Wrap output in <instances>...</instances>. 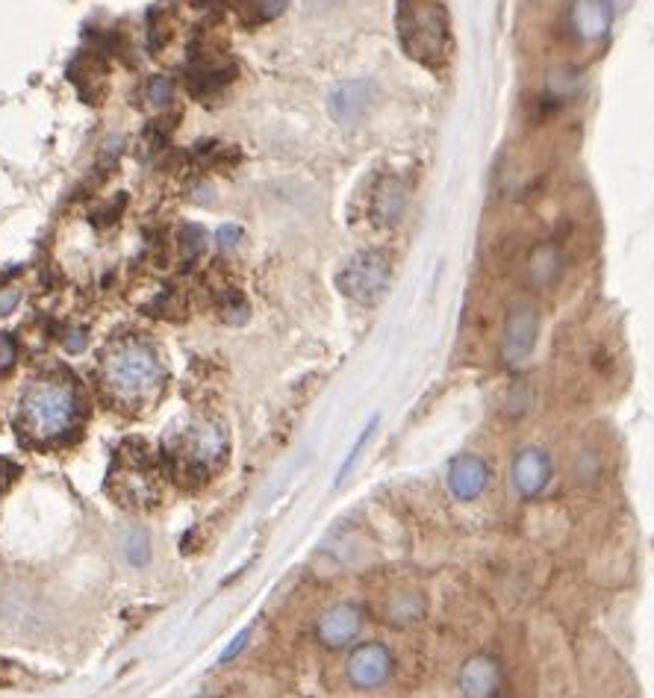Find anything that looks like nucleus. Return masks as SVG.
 <instances>
[{"label": "nucleus", "instance_id": "obj_1", "mask_svg": "<svg viewBox=\"0 0 654 698\" xmlns=\"http://www.w3.org/2000/svg\"><path fill=\"white\" fill-rule=\"evenodd\" d=\"M163 363L142 339H121L101 360V380L121 404H142L163 386Z\"/></svg>", "mask_w": 654, "mask_h": 698}, {"label": "nucleus", "instance_id": "obj_2", "mask_svg": "<svg viewBox=\"0 0 654 698\" xmlns=\"http://www.w3.org/2000/svg\"><path fill=\"white\" fill-rule=\"evenodd\" d=\"M80 401L65 380H36L21 398V428L39 442H54L74 428Z\"/></svg>", "mask_w": 654, "mask_h": 698}, {"label": "nucleus", "instance_id": "obj_3", "mask_svg": "<svg viewBox=\"0 0 654 698\" xmlns=\"http://www.w3.org/2000/svg\"><path fill=\"white\" fill-rule=\"evenodd\" d=\"M395 27L410 59L436 68L448 51V15L442 0H398Z\"/></svg>", "mask_w": 654, "mask_h": 698}, {"label": "nucleus", "instance_id": "obj_4", "mask_svg": "<svg viewBox=\"0 0 654 698\" xmlns=\"http://www.w3.org/2000/svg\"><path fill=\"white\" fill-rule=\"evenodd\" d=\"M227 439L224 430L213 422H201L183 430L171 448H168V463L171 472L183 481H207V475L224 460Z\"/></svg>", "mask_w": 654, "mask_h": 698}, {"label": "nucleus", "instance_id": "obj_5", "mask_svg": "<svg viewBox=\"0 0 654 698\" xmlns=\"http://www.w3.org/2000/svg\"><path fill=\"white\" fill-rule=\"evenodd\" d=\"M389 277H392V269H389L386 254H381V251H363V254L351 257L348 266L339 271L336 286L351 301L372 307V304H378L383 295H386Z\"/></svg>", "mask_w": 654, "mask_h": 698}, {"label": "nucleus", "instance_id": "obj_6", "mask_svg": "<svg viewBox=\"0 0 654 698\" xmlns=\"http://www.w3.org/2000/svg\"><path fill=\"white\" fill-rule=\"evenodd\" d=\"M540 336V316L537 307L528 301H519L510 307L504 319V333H501V357L507 366H522L537 348Z\"/></svg>", "mask_w": 654, "mask_h": 698}, {"label": "nucleus", "instance_id": "obj_7", "mask_svg": "<svg viewBox=\"0 0 654 698\" xmlns=\"http://www.w3.org/2000/svg\"><path fill=\"white\" fill-rule=\"evenodd\" d=\"M392 654L381 643H363L357 645L348 657V681L357 690H378L389 678H392Z\"/></svg>", "mask_w": 654, "mask_h": 698}, {"label": "nucleus", "instance_id": "obj_8", "mask_svg": "<svg viewBox=\"0 0 654 698\" xmlns=\"http://www.w3.org/2000/svg\"><path fill=\"white\" fill-rule=\"evenodd\" d=\"M563 251L557 242H540L531 248V254L525 257V266H522V280L528 289L534 292H548L551 286H557V280L563 277Z\"/></svg>", "mask_w": 654, "mask_h": 698}, {"label": "nucleus", "instance_id": "obj_9", "mask_svg": "<svg viewBox=\"0 0 654 698\" xmlns=\"http://www.w3.org/2000/svg\"><path fill=\"white\" fill-rule=\"evenodd\" d=\"M490 486V466L475 454H460L448 466V489L457 501H475Z\"/></svg>", "mask_w": 654, "mask_h": 698}, {"label": "nucleus", "instance_id": "obj_10", "mask_svg": "<svg viewBox=\"0 0 654 698\" xmlns=\"http://www.w3.org/2000/svg\"><path fill=\"white\" fill-rule=\"evenodd\" d=\"M551 484V457L543 448H525L513 460V486L522 498H537Z\"/></svg>", "mask_w": 654, "mask_h": 698}, {"label": "nucleus", "instance_id": "obj_11", "mask_svg": "<svg viewBox=\"0 0 654 698\" xmlns=\"http://www.w3.org/2000/svg\"><path fill=\"white\" fill-rule=\"evenodd\" d=\"M372 98H375V83H369V80L342 83L330 95V115L339 124H357L372 107Z\"/></svg>", "mask_w": 654, "mask_h": 698}, {"label": "nucleus", "instance_id": "obj_12", "mask_svg": "<svg viewBox=\"0 0 654 698\" xmlns=\"http://www.w3.org/2000/svg\"><path fill=\"white\" fill-rule=\"evenodd\" d=\"M360 628H363V610L354 604H336L319 619L316 634L327 648H342L360 634Z\"/></svg>", "mask_w": 654, "mask_h": 698}, {"label": "nucleus", "instance_id": "obj_13", "mask_svg": "<svg viewBox=\"0 0 654 698\" xmlns=\"http://www.w3.org/2000/svg\"><path fill=\"white\" fill-rule=\"evenodd\" d=\"M460 693L469 698H490L501 693V666L487 654L469 657L460 669Z\"/></svg>", "mask_w": 654, "mask_h": 698}, {"label": "nucleus", "instance_id": "obj_14", "mask_svg": "<svg viewBox=\"0 0 654 698\" xmlns=\"http://www.w3.org/2000/svg\"><path fill=\"white\" fill-rule=\"evenodd\" d=\"M118 498L124 504H145V501H157V481H154V472L145 466V448L142 454H133V460L118 469Z\"/></svg>", "mask_w": 654, "mask_h": 698}, {"label": "nucleus", "instance_id": "obj_15", "mask_svg": "<svg viewBox=\"0 0 654 698\" xmlns=\"http://www.w3.org/2000/svg\"><path fill=\"white\" fill-rule=\"evenodd\" d=\"M610 18H613V9L607 6V0H575L572 15H569L575 36L584 42L604 39L610 30Z\"/></svg>", "mask_w": 654, "mask_h": 698}, {"label": "nucleus", "instance_id": "obj_16", "mask_svg": "<svg viewBox=\"0 0 654 698\" xmlns=\"http://www.w3.org/2000/svg\"><path fill=\"white\" fill-rule=\"evenodd\" d=\"M407 210V183L398 177H383L372 195V218L381 227L398 224V218Z\"/></svg>", "mask_w": 654, "mask_h": 698}, {"label": "nucleus", "instance_id": "obj_17", "mask_svg": "<svg viewBox=\"0 0 654 698\" xmlns=\"http://www.w3.org/2000/svg\"><path fill=\"white\" fill-rule=\"evenodd\" d=\"M425 616V598L419 592H404V595H395L389 604H386V622H395V625H407V622H416Z\"/></svg>", "mask_w": 654, "mask_h": 698}, {"label": "nucleus", "instance_id": "obj_18", "mask_svg": "<svg viewBox=\"0 0 654 698\" xmlns=\"http://www.w3.org/2000/svg\"><path fill=\"white\" fill-rule=\"evenodd\" d=\"M289 0H239V12L248 24H266L286 9Z\"/></svg>", "mask_w": 654, "mask_h": 698}, {"label": "nucleus", "instance_id": "obj_19", "mask_svg": "<svg viewBox=\"0 0 654 698\" xmlns=\"http://www.w3.org/2000/svg\"><path fill=\"white\" fill-rule=\"evenodd\" d=\"M378 422H381V416L375 413L372 419H369V425L360 430V436L354 439V445H351V451L345 454V460H342V466H339V472H336V486L342 484L348 475H351V469L357 466V460H360V454H363V448L369 445V439H372V433H375V428H378Z\"/></svg>", "mask_w": 654, "mask_h": 698}, {"label": "nucleus", "instance_id": "obj_20", "mask_svg": "<svg viewBox=\"0 0 654 698\" xmlns=\"http://www.w3.org/2000/svg\"><path fill=\"white\" fill-rule=\"evenodd\" d=\"M124 557L130 560V566H145L151 560V539L142 528L130 531V537L124 542Z\"/></svg>", "mask_w": 654, "mask_h": 698}, {"label": "nucleus", "instance_id": "obj_21", "mask_svg": "<svg viewBox=\"0 0 654 698\" xmlns=\"http://www.w3.org/2000/svg\"><path fill=\"white\" fill-rule=\"evenodd\" d=\"M221 319L227 324H242L248 319V304H245V298L236 289L227 292V298L221 301Z\"/></svg>", "mask_w": 654, "mask_h": 698}, {"label": "nucleus", "instance_id": "obj_22", "mask_svg": "<svg viewBox=\"0 0 654 698\" xmlns=\"http://www.w3.org/2000/svg\"><path fill=\"white\" fill-rule=\"evenodd\" d=\"M204 230L198 227V224H189V227H183V233H180V245H183V254H186V260L192 263L201 251H204Z\"/></svg>", "mask_w": 654, "mask_h": 698}, {"label": "nucleus", "instance_id": "obj_23", "mask_svg": "<svg viewBox=\"0 0 654 698\" xmlns=\"http://www.w3.org/2000/svg\"><path fill=\"white\" fill-rule=\"evenodd\" d=\"M171 95H174V83L168 77H151V83H148V101L154 107H168Z\"/></svg>", "mask_w": 654, "mask_h": 698}, {"label": "nucleus", "instance_id": "obj_24", "mask_svg": "<svg viewBox=\"0 0 654 698\" xmlns=\"http://www.w3.org/2000/svg\"><path fill=\"white\" fill-rule=\"evenodd\" d=\"M15 357H18L15 339L9 333H0V375H6L15 366Z\"/></svg>", "mask_w": 654, "mask_h": 698}, {"label": "nucleus", "instance_id": "obj_25", "mask_svg": "<svg viewBox=\"0 0 654 698\" xmlns=\"http://www.w3.org/2000/svg\"><path fill=\"white\" fill-rule=\"evenodd\" d=\"M242 239V227L239 224H221L216 233V242L221 251H230V248H236V242Z\"/></svg>", "mask_w": 654, "mask_h": 698}, {"label": "nucleus", "instance_id": "obj_26", "mask_svg": "<svg viewBox=\"0 0 654 698\" xmlns=\"http://www.w3.org/2000/svg\"><path fill=\"white\" fill-rule=\"evenodd\" d=\"M248 637H251V628H242V631H239V634H236V637L230 640V645H227V648L221 651V657H218V660H221V663H230V660H233V657H236V654H239V651L245 648V643H248Z\"/></svg>", "mask_w": 654, "mask_h": 698}, {"label": "nucleus", "instance_id": "obj_27", "mask_svg": "<svg viewBox=\"0 0 654 698\" xmlns=\"http://www.w3.org/2000/svg\"><path fill=\"white\" fill-rule=\"evenodd\" d=\"M86 345H89V333H86L83 327L68 330V336H65V348H68L71 354H83V351H86Z\"/></svg>", "mask_w": 654, "mask_h": 698}, {"label": "nucleus", "instance_id": "obj_28", "mask_svg": "<svg viewBox=\"0 0 654 698\" xmlns=\"http://www.w3.org/2000/svg\"><path fill=\"white\" fill-rule=\"evenodd\" d=\"M21 301V292L18 289H0V316H9Z\"/></svg>", "mask_w": 654, "mask_h": 698}, {"label": "nucleus", "instance_id": "obj_29", "mask_svg": "<svg viewBox=\"0 0 654 698\" xmlns=\"http://www.w3.org/2000/svg\"><path fill=\"white\" fill-rule=\"evenodd\" d=\"M566 77H569V74H566ZM575 77H581V74H572V80H569V89H557L554 95H557V98H563V95H572V92L578 89V83H581V80H575ZM551 83H563V71L551 74Z\"/></svg>", "mask_w": 654, "mask_h": 698}, {"label": "nucleus", "instance_id": "obj_30", "mask_svg": "<svg viewBox=\"0 0 654 698\" xmlns=\"http://www.w3.org/2000/svg\"><path fill=\"white\" fill-rule=\"evenodd\" d=\"M631 3H634V0H607V6H610V9H628Z\"/></svg>", "mask_w": 654, "mask_h": 698}, {"label": "nucleus", "instance_id": "obj_31", "mask_svg": "<svg viewBox=\"0 0 654 698\" xmlns=\"http://www.w3.org/2000/svg\"><path fill=\"white\" fill-rule=\"evenodd\" d=\"M198 3H204V6H210V3H218V0H198Z\"/></svg>", "mask_w": 654, "mask_h": 698}, {"label": "nucleus", "instance_id": "obj_32", "mask_svg": "<svg viewBox=\"0 0 654 698\" xmlns=\"http://www.w3.org/2000/svg\"><path fill=\"white\" fill-rule=\"evenodd\" d=\"M3 466H9V463H6V460H0V469H3ZM0 489H3V484H0Z\"/></svg>", "mask_w": 654, "mask_h": 698}]
</instances>
